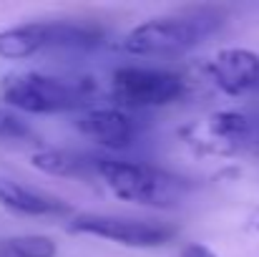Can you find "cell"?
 I'll return each mask as SVG.
<instances>
[{
  "mask_svg": "<svg viewBox=\"0 0 259 257\" xmlns=\"http://www.w3.org/2000/svg\"><path fill=\"white\" fill-rule=\"evenodd\" d=\"M211 84L227 96H244L259 88V53L249 48H222L206 63Z\"/></svg>",
  "mask_w": 259,
  "mask_h": 257,
  "instance_id": "9c48e42d",
  "label": "cell"
},
{
  "mask_svg": "<svg viewBox=\"0 0 259 257\" xmlns=\"http://www.w3.org/2000/svg\"><path fill=\"white\" fill-rule=\"evenodd\" d=\"M30 167L48 176L96 179V157L73 149H38L30 154Z\"/></svg>",
  "mask_w": 259,
  "mask_h": 257,
  "instance_id": "8fae6325",
  "label": "cell"
},
{
  "mask_svg": "<svg viewBox=\"0 0 259 257\" xmlns=\"http://www.w3.org/2000/svg\"><path fill=\"white\" fill-rule=\"evenodd\" d=\"M176 257H219L209 245H204V242H186L181 250H179V255Z\"/></svg>",
  "mask_w": 259,
  "mask_h": 257,
  "instance_id": "5bb4252c",
  "label": "cell"
},
{
  "mask_svg": "<svg viewBox=\"0 0 259 257\" xmlns=\"http://www.w3.org/2000/svg\"><path fill=\"white\" fill-rule=\"evenodd\" d=\"M186 91V81L164 68L151 66H121L111 74L108 96L113 106L126 111L161 108L179 101Z\"/></svg>",
  "mask_w": 259,
  "mask_h": 257,
  "instance_id": "5b68a950",
  "label": "cell"
},
{
  "mask_svg": "<svg viewBox=\"0 0 259 257\" xmlns=\"http://www.w3.org/2000/svg\"><path fill=\"white\" fill-rule=\"evenodd\" d=\"M28 136V126L23 124V119L10 111L8 106H0V139H25Z\"/></svg>",
  "mask_w": 259,
  "mask_h": 257,
  "instance_id": "4fadbf2b",
  "label": "cell"
},
{
  "mask_svg": "<svg viewBox=\"0 0 259 257\" xmlns=\"http://www.w3.org/2000/svg\"><path fill=\"white\" fill-rule=\"evenodd\" d=\"M101 38L98 28L73 20H33L0 30V58L25 61L53 48H88Z\"/></svg>",
  "mask_w": 259,
  "mask_h": 257,
  "instance_id": "277c9868",
  "label": "cell"
},
{
  "mask_svg": "<svg viewBox=\"0 0 259 257\" xmlns=\"http://www.w3.org/2000/svg\"><path fill=\"white\" fill-rule=\"evenodd\" d=\"M252 134V124L239 111H214L199 124L184 129V136L201 154L229 157L247 144Z\"/></svg>",
  "mask_w": 259,
  "mask_h": 257,
  "instance_id": "ba28073f",
  "label": "cell"
},
{
  "mask_svg": "<svg viewBox=\"0 0 259 257\" xmlns=\"http://www.w3.org/2000/svg\"><path fill=\"white\" fill-rule=\"evenodd\" d=\"M0 207L20 214V217H66L71 214V207L48 192H40L35 187H28L13 176L0 174Z\"/></svg>",
  "mask_w": 259,
  "mask_h": 257,
  "instance_id": "30bf717a",
  "label": "cell"
},
{
  "mask_svg": "<svg viewBox=\"0 0 259 257\" xmlns=\"http://www.w3.org/2000/svg\"><path fill=\"white\" fill-rule=\"evenodd\" d=\"M249 227H252L254 232H259V207L252 212V217H249Z\"/></svg>",
  "mask_w": 259,
  "mask_h": 257,
  "instance_id": "9a60e30c",
  "label": "cell"
},
{
  "mask_svg": "<svg viewBox=\"0 0 259 257\" xmlns=\"http://www.w3.org/2000/svg\"><path fill=\"white\" fill-rule=\"evenodd\" d=\"M96 179L121 202L174 209L186 202L191 181L154 164L131 162V159H108L96 157Z\"/></svg>",
  "mask_w": 259,
  "mask_h": 257,
  "instance_id": "7a4b0ae2",
  "label": "cell"
},
{
  "mask_svg": "<svg viewBox=\"0 0 259 257\" xmlns=\"http://www.w3.org/2000/svg\"><path fill=\"white\" fill-rule=\"evenodd\" d=\"M96 96L93 79L56 76L40 71L13 74L3 79L0 98L8 108L23 114H63V111H83Z\"/></svg>",
  "mask_w": 259,
  "mask_h": 257,
  "instance_id": "3957f363",
  "label": "cell"
},
{
  "mask_svg": "<svg viewBox=\"0 0 259 257\" xmlns=\"http://www.w3.org/2000/svg\"><path fill=\"white\" fill-rule=\"evenodd\" d=\"M224 23L227 18L217 8H184L141 20L126 33L121 48L136 58H174L217 35Z\"/></svg>",
  "mask_w": 259,
  "mask_h": 257,
  "instance_id": "6da1fadb",
  "label": "cell"
},
{
  "mask_svg": "<svg viewBox=\"0 0 259 257\" xmlns=\"http://www.w3.org/2000/svg\"><path fill=\"white\" fill-rule=\"evenodd\" d=\"M68 232L98 237L106 242H116L131 250H154L164 247L176 237V230L161 222L134 219L121 214H98V212H78L68 217Z\"/></svg>",
  "mask_w": 259,
  "mask_h": 257,
  "instance_id": "8992f818",
  "label": "cell"
},
{
  "mask_svg": "<svg viewBox=\"0 0 259 257\" xmlns=\"http://www.w3.org/2000/svg\"><path fill=\"white\" fill-rule=\"evenodd\" d=\"M73 129L88 141L111 152L128 149L139 139V121L131 111L118 106H88L73 116Z\"/></svg>",
  "mask_w": 259,
  "mask_h": 257,
  "instance_id": "52a82bcc",
  "label": "cell"
},
{
  "mask_svg": "<svg viewBox=\"0 0 259 257\" xmlns=\"http://www.w3.org/2000/svg\"><path fill=\"white\" fill-rule=\"evenodd\" d=\"M0 257H58V245L48 235H10L0 240Z\"/></svg>",
  "mask_w": 259,
  "mask_h": 257,
  "instance_id": "7c38bea8",
  "label": "cell"
}]
</instances>
